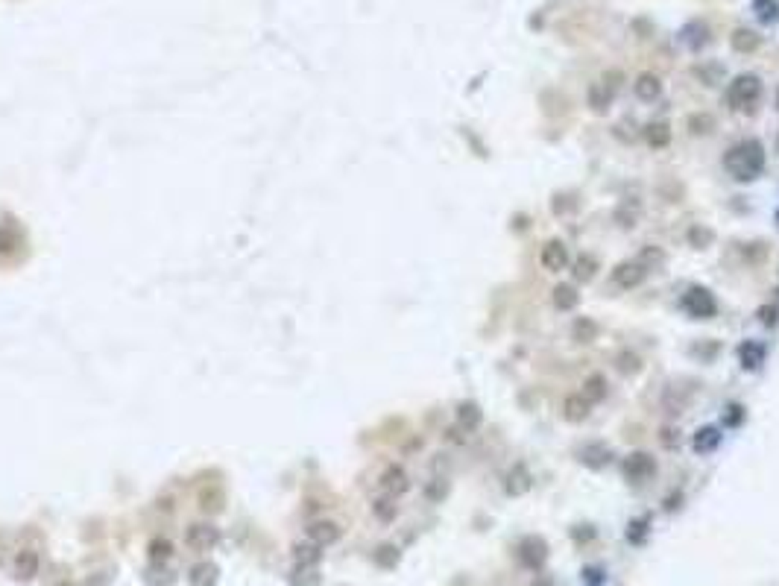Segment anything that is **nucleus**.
I'll list each match as a JSON object with an SVG mask.
<instances>
[{
  "label": "nucleus",
  "instance_id": "obj_29",
  "mask_svg": "<svg viewBox=\"0 0 779 586\" xmlns=\"http://www.w3.org/2000/svg\"><path fill=\"white\" fill-rule=\"evenodd\" d=\"M592 334H595V322H592V320H577V325H574V337L580 340V343H586V340H592Z\"/></svg>",
  "mask_w": 779,
  "mask_h": 586
},
{
  "label": "nucleus",
  "instance_id": "obj_18",
  "mask_svg": "<svg viewBox=\"0 0 779 586\" xmlns=\"http://www.w3.org/2000/svg\"><path fill=\"white\" fill-rule=\"evenodd\" d=\"M457 422H460L463 431H475L480 425V408L475 402H463L457 408Z\"/></svg>",
  "mask_w": 779,
  "mask_h": 586
},
{
  "label": "nucleus",
  "instance_id": "obj_20",
  "mask_svg": "<svg viewBox=\"0 0 779 586\" xmlns=\"http://www.w3.org/2000/svg\"><path fill=\"white\" fill-rule=\"evenodd\" d=\"M753 12L759 15L761 24H776L779 21V0H753Z\"/></svg>",
  "mask_w": 779,
  "mask_h": 586
},
{
  "label": "nucleus",
  "instance_id": "obj_27",
  "mask_svg": "<svg viewBox=\"0 0 779 586\" xmlns=\"http://www.w3.org/2000/svg\"><path fill=\"white\" fill-rule=\"evenodd\" d=\"M296 560H299L302 566H313L320 560V545L313 543V545H299L296 548Z\"/></svg>",
  "mask_w": 779,
  "mask_h": 586
},
{
  "label": "nucleus",
  "instance_id": "obj_23",
  "mask_svg": "<svg viewBox=\"0 0 779 586\" xmlns=\"http://www.w3.org/2000/svg\"><path fill=\"white\" fill-rule=\"evenodd\" d=\"M733 47H736V50H741V53H753L756 47H759V36H753L750 29H736L733 32Z\"/></svg>",
  "mask_w": 779,
  "mask_h": 586
},
{
  "label": "nucleus",
  "instance_id": "obj_14",
  "mask_svg": "<svg viewBox=\"0 0 779 586\" xmlns=\"http://www.w3.org/2000/svg\"><path fill=\"white\" fill-rule=\"evenodd\" d=\"M718 443H721V434H718V428H715V425H703L698 434H694V440H691V446H694V451H698V454L712 451Z\"/></svg>",
  "mask_w": 779,
  "mask_h": 586
},
{
  "label": "nucleus",
  "instance_id": "obj_30",
  "mask_svg": "<svg viewBox=\"0 0 779 586\" xmlns=\"http://www.w3.org/2000/svg\"><path fill=\"white\" fill-rule=\"evenodd\" d=\"M375 560H378L381 566H395V560H399V554H395V548H393V545H384V548H378Z\"/></svg>",
  "mask_w": 779,
  "mask_h": 586
},
{
  "label": "nucleus",
  "instance_id": "obj_28",
  "mask_svg": "<svg viewBox=\"0 0 779 586\" xmlns=\"http://www.w3.org/2000/svg\"><path fill=\"white\" fill-rule=\"evenodd\" d=\"M589 103L598 109V111H607V106H609V91H604L601 86L589 88Z\"/></svg>",
  "mask_w": 779,
  "mask_h": 586
},
{
  "label": "nucleus",
  "instance_id": "obj_11",
  "mask_svg": "<svg viewBox=\"0 0 779 586\" xmlns=\"http://www.w3.org/2000/svg\"><path fill=\"white\" fill-rule=\"evenodd\" d=\"M381 490H384L387 496H402V493L407 490V475H405V469L390 466V469L384 472V478H381Z\"/></svg>",
  "mask_w": 779,
  "mask_h": 586
},
{
  "label": "nucleus",
  "instance_id": "obj_26",
  "mask_svg": "<svg viewBox=\"0 0 779 586\" xmlns=\"http://www.w3.org/2000/svg\"><path fill=\"white\" fill-rule=\"evenodd\" d=\"M583 396H586L592 404L598 402V399H604V396H607V381H604L601 376H592V379L586 381V393H583Z\"/></svg>",
  "mask_w": 779,
  "mask_h": 586
},
{
  "label": "nucleus",
  "instance_id": "obj_9",
  "mask_svg": "<svg viewBox=\"0 0 779 586\" xmlns=\"http://www.w3.org/2000/svg\"><path fill=\"white\" fill-rule=\"evenodd\" d=\"M577 458H580V463H586L592 469H604L612 461V451L604 443H586L583 449L577 451Z\"/></svg>",
  "mask_w": 779,
  "mask_h": 586
},
{
  "label": "nucleus",
  "instance_id": "obj_4",
  "mask_svg": "<svg viewBox=\"0 0 779 586\" xmlns=\"http://www.w3.org/2000/svg\"><path fill=\"white\" fill-rule=\"evenodd\" d=\"M653 472H656V463H653V458L648 451H633V454L624 458V478L627 481L644 484V481L653 478Z\"/></svg>",
  "mask_w": 779,
  "mask_h": 586
},
{
  "label": "nucleus",
  "instance_id": "obj_12",
  "mask_svg": "<svg viewBox=\"0 0 779 586\" xmlns=\"http://www.w3.org/2000/svg\"><path fill=\"white\" fill-rule=\"evenodd\" d=\"M738 361L744 369H759L761 361H765V346H759L756 340H747V343H741V349H738Z\"/></svg>",
  "mask_w": 779,
  "mask_h": 586
},
{
  "label": "nucleus",
  "instance_id": "obj_32",
  "mask_svg": "<svg viewBox=\"0 0 779 586\" xmlns=\"http://www.w3.org/2000/svg\"><path fill=\"white\" fill-rule=\"evenodd\" d=\"M759 314H761V322H765V325H773V322H776V308H773V305H768V308H761V311H759Z\"/></svg>",
  "mask_w": 779,
  "mask_h": 586
},
{
  "label": "nucleus",
  "instance_id": "obj_10",
  "mask_svg": "<svg viewBox=\"0 0 779 586\" xmlns=\"http://www.w3.org/2000/svg\"><path fill=\"white\" fill-rule=\"evenodd\" d=\"M592 411V402L583 396V393H574L566 399V404H562V414H566L569 422H583Z\"/></svg>",
  "mask_w": 779,
  "mask_h": 586
},
{
  "label": "nucleus",
  "instance_id": "obj_24",
  "mask_svg": "<svg viewBox=\"0 0 779 586\" xmlns=\"http://www.w3.org/2000/svg\"><path fill=\"white\" fill-rule=\"evenodd\" d=\"M554 305L560 308V311H569V308L577 305V290L569 287V285H557L554 290Z\"/></svg>",
  "mask_w": 779,
  "mask_h": 586
},
{
  "label": "nucleus",
  "instance_id": "obj_33",
  "mask_svg": "<svg viewBox=\"0 0 779 586\" xmlns=\"http://www.w3.org/2000/svg\"><path fill=\"white\" fill-rule=\"evenodd\" d=\"M387 504H390V501H378V504H375V513H378L381 519H393V513H395L393 507H387Z\"/></svg>",
  "mask_w": 779,
  "mask_h": 586
},
{
  "label": "nucleus",
  "instance_id": "obj_5",
  "mask_svg": "<svg viewBox=\"0 0 779 586\" xmlns=\"http://www.w3.org/2000/svg\"><path fill=\"white\" fill-rule=\"evenodd\" d=\"M644 275H648V264L633 258V261H624V264H618L616 270H612V282H616L618 287H624V290H633L644 282Z\"/></svg>",
  "mask_w": 779,
  "mask_h": 586
},
{
  "label": "nucleus",
  "instance_id": "obj_19",
  "mask_svg": "<svg viewBox=\"0 0 779 586\" xmlns=\"http://www.w3.org/2000/svg\"><path fill=\"white\" fill-rule=\"evenodd\" d=\"M36 572H39V557H36V551H21L18 560H15V575H18L21 580H29Z\"/></svg>",
  "mask_w": 779,
  "mask_h": 586
},
{
  "label": "nucleus",
  "instance_id": "obj_17",
  "mask_svg": "<svg viewBox=\"0 0 779 586\" xmlns=\"http://www.w3.org/2000/svg\"><path fill=\"white\" fill-rule=\"evenodd\" d=\"M507 493L510 496H522V493H527L530 490V472L524 469V466H513V472L507 475Z\"/></svg>",
  "mask_w": 779,
  "mask_h": 586
},
{
  "label": "nucleus",
  "instance_id": "obj_16",
  "mask_svg": "<svg viewBox=\"0 0 779 586\" xmlns=\"http://www.w3.org/2000/svg\"><path fill=\"white\" fill-rule=\"evenodd\" d=\"M191 586H214L217 583V566L214 563H196L188 575Z\"/></svg>",
  "mask_w": 779,
  "mask_h": 586
},
{
  "label": "nucleus",
  "instance_id": "obj_7",
  "mask_svg": "<svg viewBox=\"0 0 779 586\" xmlns=\"http://www.w3.org/2000/svg\"><path fill=\"white\" fill-rule=\"evenodd\" d=\"M539 261H542V267L548 270V273H562L569 267V250L562 247V240H548L542 247V252H539Z\"/></svg>",
  "mask_w": 779,
  "mask_h": 586
},
{
  "label": "nucleus",
  "instance_id": "obj_1",
  "mask_svg": "<svg viewBox=\"0 0 779 586\" xmlns=\"http://www.w3.org/2000/svg\"><path fill=\"white\" fill-rule=\"evenodd\" d=\"M724 168L736 182H753V179H759L761 170H765V146L756 138L738 141L733 150L726 153Z\"/></svg>",
  "mask_w": 779,
  "mask_h": 586
},
{
  "label": "nucleus",
  "instance_id": "obj_13",
  "mask_svg": "<svg viewBox=\"0 0 779 586\" xmlns=\"http://www.w3.org/2000/svg\"><path fill=\"white\" fill-rule=\"evenodd\" d=\"M308 536L323 548V545H331V543L340 540V528L334 522H317V525L308 528Z\"/></svg>",
  "mask_w": 779,
  "mask_h": 586
},
{
  "label": "nucleus",
  "instance_id": "obj_21",
  "mask_svg": "<svg viewBox=\"0 0 779 586\" xmlns=\"http://www.w3.org/2000/svg\"><path fill=\"white\" fill-rule=\"evenodd\" d=\"M644 135H648V144L651 146H665L668 141H671V129H668V123L665 121H656V123H651L648 129H644Z\"/></svg>",
  "mask_w": 779,
  "mask_h": 586
},
{
  "label": "nucleus",
  "instance_id": "obj_25",
  "mask_svg": "<svg viewBox=\"0 0 779 586\" xmlns=\"http://www.w3.org/2000/svg\"><path fill=\"white\" fill-rule=\"evenodd\" d=\"M595 270H598V264H595V258L580 255L577 261H574V279H577V282H589L592 275H595Z\"/></svg>",
  "mask_w": 779,
  "mask_h": 586
},
{
  "label": "nucleus",
  "instance_id": "obj_22",
  "mask_svg": "<svg viewBox=\"0 0 779 586\" xmlns=\"http://www.w3.org/2000/svg\"><path fill=\"white\" fill-rule=\"evenodd\" d=\"M706 39H709V29H706L703 24H689V27L683 29V41H686L689 47H694V50H698V47H703Z\"/></svg>",
  "mask_w": 779,
  "mask_h": 586
},
{
  "label": "nucleus",
  "instance_id": "obj_2",
  "mask_svg": "<svg viewBox=\"0 0 779 586\" xmlns=\"http://www.w3.org/2000/svg\"><path fill=\"white\" fill-rule=\"evenodd\" d=\"M761 97V79L756 74H741L733 79V86L726 91V100L738 111H753V106Z\"/></svg>",
  "mask_w": 779,
  "mask_h": 586
},
{
  "label": "nucleus",
  "instance_id": "obj_34",
  "mask_svg": "<svg viewBox=\"0 0 779 586\" xmlns=\"http://www.w3.org/2000/svg\"><path fill=\"white\" fill-rule=\"evenodd\" d=\"M59 586H71V583H59Z\"/></svg>",
  "mask_w": 779,
  "mask_h": 586
},
{
  "label": "nucleus",
  "instance_id": "obj_3",
  "mask_svg": "<svg viewBox=\"0 0 779 586\" xmlns=\"http://www.w3.org/2000/svg\"><path fill=\"white\" fill-rule=\"evenodd\" d=\"M679 305H683V311H686L691 320H712V317L718 314L715 297H712V293H709L706 287H700V285L689 287V290L683 293V299H679Z\"/></svg>",
  "mask_w": 779,
  "mask_h": 586
},
{
  "label": "nucleus",
  "instance_id": "obj_6",
  "mask_svg": "<svg viewBox=\"0 0 779 586\" xmlns=\"http://www.w3.org/2000/svg\"><path fill=\"white\" fill-rule=\"evenodd\" d=\"M548 557V545H545L539 536H524L519 543V563L527 568H539Z\"/></svg>",
  "mask_w": 779,
  "mask_h": 586
},
{
  "label": "nucleus",
  "instance_id": "obj_15",
  "mask_svg": "<svg viewBox=\"0 0 779 586\" xmlns=\"http://www.w3.org/2000/svg\"><path fill=\"white\" fill-rule=\"evenodd\" d=\"M662 94V83L653 76V74H642L639 79H636V97L639 100H656V97Z\"/></svg>",
  "mask_w": 779,
  "mask_h": 586
},
{
  "label": "nucleus",
  "instance_id": "obj_31",
  "mask_svg": "<svg viewBox=\"0 0 779 586\" xmlns=\"http://www.w3.org/2000/svg\"><path fill=\"white\" fill-rule=\"evenodd\" d=\"M150 554H153V560H164V557H170V543L168 540H156L153 545H150Z\"/></svg>",
  "mask_w": 779,
  "mask_h": 586
},
{
  "label": "nucleus",
  "instance_id": "obj_8",
  "mask_svg": "<svg viewBox=\"0 0 779 586\" xmlns=\"http://www.w3.org/2000/svg\"><path fill=\"white\" fill-rule=\"evenodd\" d=\"M217 540H220V533H217V528H214V525H194L185 533V543L194 551H208V548L217 545Z\"/></svg>",
  "mask_w": 779,
  "mask_h": 586
}]
</instances>
